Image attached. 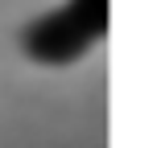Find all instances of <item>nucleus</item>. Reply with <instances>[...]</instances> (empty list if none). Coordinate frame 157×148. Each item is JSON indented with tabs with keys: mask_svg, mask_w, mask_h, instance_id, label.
<instances>
[{
	"mask_svg": "<svg viewBox=\"0 0 157 148\" xmlns=\"http://www.w3.org/2000/svg\"><path fill=\"white\" fill-rule=\"evenodd\" d=\"M108 37V0H66L21 29V49L41 66H66Z\"/></svg>",
	"mask_w": 157,
	"mask_h": 148,
	"instance_id": "f257e3e1",
	"label": "nucleus"
}]
</instances>
